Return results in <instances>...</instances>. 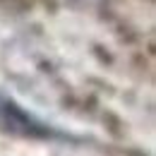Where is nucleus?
Wrapping results in <instances>:
<instances>
[{
  "label": "nucleus",
  "instance_id": "obj_1",
  "mask_svg": "<svg viewBox=\"0 0 156 156\" xmlns=\"http://www.w3.org/2000/svg\"><path fill=\"white\" fill-rule=\"evenodd\" d=\"M0 135L31 139V142H67L72 139L62 130L48 125L46 120L34 115L29 108H24L20 101L0 91Z\"/></svg>",
  "mask_w": 156,
  "mask_h": 156
}]
</instances>
